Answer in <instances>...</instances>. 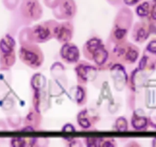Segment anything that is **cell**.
<instances>
[{"label": "cell", "mask_w": 156, "mask_h": 147, "mask_svg": "<svg viewBox=\"0 0 156 147\" xmlns=\"http://www.w3.org/2000/svg\"><path fill=\"white\" fill-rule=\"evenodd\" d=\"M155 2H156V0H155Z\"/></svg>", "instance_id": "cell-16"}, {"label": "cell", "mask_w": 156, "mask_h": 147, "mask_svg": "<svg viewBox=\"0 0 156 147\" xmlns=\"http://www.w3.org/2000/svg\"><path fill=\"white\" fill-rule=\"evenodd\" d=\"M61 54L63 58L68 61L74 62L79 58V51L76 46L71 44L64 45L61 49Z\"/></svg>", "instance_id": "cell-3"}, {"label": "cell", "mask_w": 156, "mask_h": 147, "mask_svg": "<svg viewBox=\"0 0 156 147\" xmlns=\"http://www.w3.org/2000/svg\"><path fill=\"white\" fill-rule=\"evenodd\" d=\"M126 58L131 62H134L138 58V52L134 49H130L126 54Z\"/></svg>", "instance_id": "cell-10"}, {"label": "cell", "mask_w": 156, "mask_h": 147, "mask_svg": "<svg viewBox=\"0 0 156 147\" xmlns=\"http://www.w3.org/2000/svg\"><path fill=\"white\" fill-rule=\"evenodd\" d=\"M126 33V30L118 29V30H116V31H115V36H116V38H122L124 35H125Z\"/></svg>", "instance_id": "cell-13"}, {"label": "cell", "mask_w": 156, "mask_h": 147, "mask_svg": "<svg viewBox=\"0 0 156 147\" xmlns=\"http://www.w3.org/2000/svg\"><path fill=\"white\" fill-rule=\"evenodd\" d=\"M85 116H82V113H80L79 117H78V121H79V124H80L81 127H83V128H88V127L90 126L89 121L87 120L86 117H84Z\"/></svg>", "instance_id": "cell-11"}, {"label": "cell", "mask_w": 156, "mask_h": 147, "mask_svg": "<svg viewBox=\"0 0 156 147\" xmlns=\"http://www.w3.org/2000/svg\"><path fill=\"white\" fill-rule=\"evenodd\" d=\"M55 37L61 41H67L71 38V31L65 25H58L54 30Z\"/></svg>", "instance_id": "cell-5"}, {"label": "cell", "mask_w": 156, "mask_h": 147, "mask_svg": "<svg viewBox=\"0 0 156 147\" xmlns=\"http://www.w3.org/2000/svg\"><path fill=\"white\" fill-rule=\"evenodd\" d=\"M151 16H152L153 19L156 20V2L153 6L152 10H151Z\"/></svg>", "instance_id": "cell-15"}, {"label": "cell", "mask_w": 156, "mask_h": 147, "mask_svg": "<svg viewBox=\"0 0 156 147\" xmlns=\"http://www.w3.org/2000/svg\"><path fill=\"white\" fill-rule=\"evenodd\" d=\"M34 33L37 38L40 40H46L50 36V31L47 28L41 25H37L34 28Z\"/></svg>", "instance_id": "cell-6"}, {"label": "cell", "mask_w": 156, "mask_h": 147, "mask_svg": "<svg viewBox=\"0 0 156 147\" xmlns=\"http://www.w3.org/2000/svg\"><path fill=\"white\" fill-rule=\"evenodd\" d=\"M139 0H124V2H125L126 4L127 5H134V4L137 3L139 2Z\"/></svg>", "instance_id": "cell-14"}, {"label": "cell", "mask_w": 156, "mask_h": 147, "mask_svg": "<svg viewBox=\"0 0 156 147\" xmlns=\"http://www.w3.org/2000/svg\"><path fill=\"white\" fill-rule=\"evenodd\" d=\"M136 11H137V14L139 15V16H141V17H145V16H147L150 11L149 3L147 2H143V3L141 4L140 5L138 6Z\"/></svg>", "instance_id": "cell-8"}, {"label": "cell", "mask_w": 156, "mask_h": 147, "mask_svg": "<svg viewBox=\"0 0 156 147\" xmlns=\"http://www.w3.org/2000/svg\"><path fill=\"white\" fill-rule=\"evenodd\" d=\"M148 35V32L144 28H140L137 31L136 34V40L138 41H143L147 38Z\"/></svg>", "instance_id": "cell-9"}, {"label": "cell", "mask_w": 156, "mask_h": 147, "mask_svg": "<svg viewBox=\"0 0 156 147\" xmlns=\"http://www.w3.org/2000/svg\"><path fill=\"white\" fill-rule=\"evenodd\" d=\"M147 49L152 53H156V41H152L149 43Z\"/></svg>", "instance_id": "cell-12"}, {"label": "cell", "mask_w": 156, "mask_h": 147, "mask_svg": "<svg viewBox=\"0 0 156 147\" xmlns=\"http://www.w3.org/2000/svg\"><path fill=\"white\" fill-rule=\"evenodd\" d=\"M15 45V41L11 36L6 35L0 41V51L2 52L4 58L9 56L12 52Z\"/></svg>", "instance_id": "cell-4"}, {"label": "cell", "mask_w": 156, "mask_h": 147, "mask_svg": "<svg viewBox=\"0 0 156 147\" xmlns=\"http://www.w3.org/2000/svg\"><path fill=\"white\" fill-rule=\"evenodd\" d=\"M20 55L24 62L28 63L29 65L37 67L41 64V60L39 58L37 54L31 50H28L26 48H22L20 52Z\"/></svg>", "instance_id": "cell-2"}, {"label": "cell", "mask_w": 156, "mask_h": 147, "mask_svg": "<svg viewBox=\"0 0 156 147\" xmlns=\"http://www.w3.org/2000/svg\"><path fill=\"white\" fill-rule=\"evenodd\" d=\"M22 9L28 13L31 17H37L41 14V9L37 0H24L22 5Z\"/></svg>", "instance_id": "cell-1"}, {"label": "cell", "mask_w": 156, "mask_h": 147, "mask_svg": "<svg viewBox=\"0 0 156 147\" xmlns=\"http://www.w3.org/2000/svg\"><path fill=\"white\" fill-rule=\"evenodd\" d=\"M147 120L144 117L135 115L133 118V126L136 129H142L146 126Z\"/></svg>", "instance_id": "cell-7"}]
</instances>
